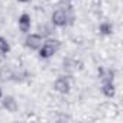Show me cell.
Wrapping results in <instances>:
<instances>
[{
  "label": "cell",
  "instance_id": "cell-1",
  "mask_svg": "<svg viewBox=\"0 0 123 123\" xmlns=\"http://www.w3.org/2000/svg\"><path fill=\"white\" fill-rule=\"evenodd\" d=\"M58 49H59V41L52 39V38H48V39H43V43L38 49V52H39V56L41 58H45L46 59V58L54 56L58 52Z\"/></svg>",
  "mask_w": 123,
  "mask_h": 123
},
{
  "label": "cell",
  "instance_id": "cell-2",
  "mask_svg": "<svg viewBox=\"0 0 123 123\" xmlns=\"http://www.w3.org/2000/svg\"><path fill=\"white\" fill-rule=\"evenodd\" d=\"M70 19L71 16L68 15L67 10L64 9H56L52 16H51V20H52V25L54 26H58V28H62V26H67L70 23Z\"/></svg>",
  "mask_w": 123,
  "mask_h": 123
},
{
  "label": "cell",
  "instance_id": "cell-3",
  "mask_svg": "<svg viewBox=\"0 0 123 123\" xmlns=\"http://www.w3.org/2000/svg\"><path fill=\"white\" fill-rule=\"evenodd\" d=\"M43 43V36L41 33H28L25 38V46L32 49V51H38Z\"/></svg>",
  "mask_w": 123,
  "mask_h": 123
},
{
  "label": "cell",
  "instance_id": "cell-4",
  "mask_svg": "<svg viewBox=\"0 0 123 123\" xmlns=\"http://www.w3.org/2000/svg\"><path fill=\"white\" fill-rule=\"evenodd\" d=\"M54 90L61 94H67L71 90V83L67 77H58L54 83Z\"/></svg>",
  "mask_w": 123,
  "mask_h": 123
},
{
  "label": "cell",
  "instance_id": "cell-5",
  "mask_svg": "<svg viewBox=\"0 0 123 123\" xmlns=\"http://www.w3.org/2000/svg\"><path fill=\"white\" fill-rule=\"evenodd\" d=\"M18 25H19V29H20V32H23V33H29V31H31V26H32L31 16H29L28 13H22V15L19 16Z\"/></svg>",
  "mask_w": 123,
  "mask_h": 123
},
{
  "label": "cell",
  "instance_id": "cell-6",
  "mask_svg": "<svg viewBox=\"0 0 123 123\" xmlns=\"http://www.w3.org/2000/svg\"><path fill=\"white\" fill-rule=\"evenodd\" d=\"M2 104H3V107L7 110V111H10V113H15V111H18V101L15 100V97H12V96H6V97H2Z\"/></svg>",
  "mask_w": 123,
  "mask_h": 123
},
{
  "label": "cell",
  "instance_id": "cell-7",
  "mask_svg": "<svg viewBox=\"0 0 123 123\" xmlns=\"http://www.w3.org/2000/svg\"><path fill=\"white\" fill-rule=\"evenodd\" d=\"M101 91H103V94H104L107 98H111V97H114V94H116V87H114L113 83H103Z\"/></svg>",
  "mask_w": 123,
  "mask_h": 123
},
{
  "label": "cell",
  "instance_id": "cell-8",
  "mask_svg": "<svg viewBox=\"0 0 123 123\" xmlns=\"http://www.w3.org/2000/svg\"><path fill=\"white\" fill-rule=\"evenodd\" d=\"M98 31H100V33H101V35L109 36V35H111V33H113V25H111L110 22H103V23H100Z\"/></svg>",
  "mask_w": 123,
  "mask_h": 123
},
{
  "label": "cell",
  "instance_id": "cell-9",
  "mask_svg": "<svg viewBox=\"0 0 123 123\" xmlns=\"http://www.w3.org/2000/svg\"><path fill=\"white\" fill-rule=\"evenodd\" d=\"M9 52H10V43H9V41L6 38H3V36H0V54L6 55Z\"/></svg>",
  "mask_w": 123,
  "mask_h": 123
},
{
  "label": "cell",
  "instance_id": "cell-10",
  "mask_svg": "<svg viewBox=\"0 0 123 123\" xmlns=\"http://www.w3.org/2000/svg\"><path fill=\"white\" fill-rule=\"evenodd\" d=\"M16 2H19V3H28V2H31V0H16Z\"/></svg>",
  "mask_w": 123,
  "mask_h": 123
},
{
  "label": "cell",
  "instance_id": "cell-11",
  "mask_svg": "<svg viewBox=\"0 0 123 123\" xmlns=\"http://www.w3.org/2000/svg\"><path fill=\"white\" fill-rule=\"evenodd\" d=\"M2 97H3V91H2V88H0V100H2Z\"/></svg>",
  "mask_w": 123,
  "mask_h": 123
}]
</instances>
